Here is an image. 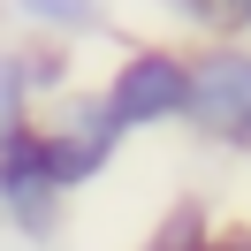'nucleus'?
Listing matches in <instances>:
<instances>
[{
    "label": "nucleus",
    "instance_id": "nucleus-1",
    "mask_svg": "<svg viewBox=\"0 0 251 251\" xmlns=\"http://www.w3.org/2000/svg\"><path fill=\"white\" fill-rule=\"evenodd\" d=\"M183 107L221 137H251V53H205L198 69H183Z\"/></svg>",
    "mask_w": 251,
    "mask_h": 251
},
{
    "label": "nucleus",
    "instance_id": "nucleus-2",
    "mask_svg": "<svg viewBox=\"0 0 251 251\" xmlns=\"http://www.w3.org/2000/svg\"><path fill=\"white\" fill-rule=\"evenodd\" d=\"M0 213L23 236L53 228V175H46V152H38V129H8L0 137Z\"/></svg>",
    "mask_w": 251,
    "mask_h": 251
},
{
    "label": "nucleus",
    "instance_id": "nucleus-3",
    "mask_svg": "<svg viewBox=\"0 0 251 251\" xmlns=\"http://www.w3.org/2000/svg\"><path fill=\"white\" fill-rule=\"evenodd\" d=\"M175 107H183V61H175V53H137V61H122V76H114V92H107V122L114 129L168 122Z\"/></svg>",
    "mask_w": 251,
    "mask_h": 251
},
{
    "label": "nucleus",
    "instance_id": "nucleus-4",
    "mask_svg": "<svg viewBox=\"0 0 251 251\" xmlns=\"http://www.w3.org/2000/svg\"><path fill=\"white\" fill-rule=\"evenodd\" d=\"M107 145H114V122H107V107H76L61 137H38L53 190H76V183H92V175L107 168Z\"/></svg>",
    "mask_w": 251,
    "mask_h": 251
},
{
    "label": "nucleus",
    "instance_id": "nucleus-5",
    "mask_svg": "<svg viewBox=\"0 0 251 251\" xmlns=\"http://www.w3.org/2000/svg\"><path fill=\"white\" fill-rule=\"evenodd\" d=\"M23 16L61 23V31H92V23H99V8H92V0H23Z\"/></svg>",
    "mask_w": 251,
    "mask_h": 251
},
{
    "label": "nucleus",
    "instance_id": "nucleus-6",
    "mask_svg": "<svg viewBox=\"0 0 251 251\" xmlns=\"http://www.w3.org/2000/svg\"><path fill=\"white\" fill-rule=\"evenodd\" d=\"M236 8H244V16H251V0H236Z\"/></svg>",
    "mask_w": 251,
    "mask_h": 251
}]
</instances>
